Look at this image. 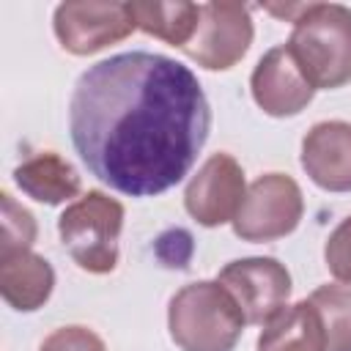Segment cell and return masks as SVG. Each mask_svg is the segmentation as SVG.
Returning <instances> with one entry per match:
<instances>
[{
  "label": "cell",
  "mask_w": 351,
  "mask_h": 351,
  "mask_svg": "<svg viewBox=\"0 0 351 351\" xmlns=\"http://www.w3.org/2000/svg\"><path fill=\"white\" fill-rule=\"evenodd\" d=\"M208 129V99L192 69L156 52L134 49L88 66L69 99L74 151L101 184L129 197L176 186Z\"/></svg>",
  "instance_id": "6da1fadb"
},
{
  "label": "cell",
  "mask_w": 351,
  "mask_h": 351,
  "mask_svg": "<svg viewBox=\"0 0 351 351\" xmlns=\"http://www.w3.org/2000/svg\"><path fill=\"white\" fill-rule=\"evenodd\" d=\"M285 47L315 90L343 88L351 82V8L304 3Z\"/></svg>",
  "instance_id": "7a4b0ae2"
},
{
  "label": "cell",
  "mask_w": 351,
  "mask_h": 351,
  "mask_svg": "<svg viewBox=\"0 0 351 351\" xmlns=\"http://www.w3.org/2000/svg\"><path fill=\"white\" fill-rule=\"evenodd\" d=\"M247 318L217 280H197L173 293L167 329L181 351H233Z\"/></svg>",
  "instance_id": "3957f363"
},
{
  "label": "cell",
  "mask_w": 351,
  "mask_h": 351,
  "mask_svg": "<svg viewBox=\"0 0 351 351\" xmlns=\"http://www.w3.org/2000/svg\"><path fill=\"white\" fill-rule=\"evenodd\" d=\"M121 230L123 206L99 189L85 192L58 217V233L66 252L90 274H107L115 269Z\"/></svg>",
  "instance_id": "277c9868"
},
{
  "label": "cell",
  "mask_w": 351,
  "mask_h": 351,
  "mask_svg": "<svg viewBox=\"0 0 351 351\" xmlns=\"http://www.w3.org/2000/svg\"><path fill=\"white\" fill-rule=\"evenodd\" d=\"M304 214L299 184L285 173H266L255 178L233 217V233L241 241H274L296 230Z\"/></svg>",
  "instance_id": "5b68a950"
},
{
  "label": "cell",
  "mask_w": 351,
  "mask_h": 351,
  "mask_svg": "<svg viewBox=\"0 0 351 351\" xmlns=\"http://www.w3.org/2000/svg\"><path fill=\"white\" fill-rule=\"evenodd\" d=\"M52 27L71 55H93L137 30L129 3L118 0H66L55 8Z\"/></svg>",
  "instance_id": "8992f818"
},
{
  "label": "cell",
  "mask_w": 351,
  "mask_h": 351,
  "mask_svg": "<svg viewBox=\"0 0 351 351\" xmlns=\"http://www.w3.org/2000/svg\"><path fill=\"white\" fill-rule=\"evenodd\" d=\"M252 44L250 8L241 3H203L200 22L192 41L184 47L186 58L208 71L236 66Z\"/></svg>",
  "instance_id": "52a82bcc"
},
{
  "label": "cell",
  "mask_w": 351,
  "mask_h": 351,
  "mask_svg": "<svg viewBox=\"0 0 351 351\" xmlns=\"http://www.w3.org/2000/svg\"><path fill=\"white\" fill-rule=\"evenodd\" d=\"M217 282L239 302L247 324H269L291 296V274L277 258H239L219 269Z\"/></svg>",
  "instance_id": "ba28073f"
},
{
  "label": "cell",
  "mask_w": 351,
  "mask_h": 351,
  "mask_svg": "<svg viewBox=\"0 0 351 351\" xmlns=\"http://www.w3.org/2000/svg\"><path fill=\"white\" fill-rule=\"evenodd\" d=\"M247 195L244 170L230 154H211L192 176L184 192L189 217L203 228H219L233 222Z\"/></svg>",
  "instance_id": "9c48e42d"
},
{
  "label": "cell",
  "mask_w": 351,
  "mask_h": 351,
  "mask_svg": "<svg viewBox=\"0 0 351 351\" xmlns=\"http://www.w3.org/2000/svg\"><path fill=\"white\" fill-rule=\"evenodd\" d=\"M250 90L255 104L271 118L299 115L315 96V88L304 80L285 44L271 47L258 60L250 77Z\"/></svg>",
  "instance_id": "30bf717a"
},
{
  "label": "cell",
  "mask_w": 351,
  "mask_h": 351,
  "mask_svg": "<svg viewBox=\"0 0 351 351\" xmlns=\"http://www.w3.org/2000/svg\"><path fill=\"white\" fill-rule=\"evenodd\" d=\"M302 167L326 192H351V123L321 121L302 140Z\"/></svg>",
  "instance_id": "8fae6325"
},
{
  "label": "cell",
  "mask_w": 351,
  "mask_h": 351,
  "mask_svg": "<svg viewBox=\"0 0 351 351\" xmlns=\"http://www.w3.org/2000/svg\"><path fill=\"white\" fill-rule=\"evenodd\" d=\"M55 271L47 258L30 250L0 252V293L8 307L33 313L52 296Z\"/></svg>",
  "instance_id": "7c38bea8"
},
{
  "label": "cell",
  "mask_w": 351,
  "mask_h": 351,
  "mask_svg": "<svg viewBox=\"0 0 351 351\" xmlns=\"http://www.w3.org/2000/svg\"><path fill=\"white\" fill-rule=\"evenodd\" d=\"M258 351H326V332L310 299L285 304L258 337Z\"/></svg>",
  "instance_id": "4fadbf2b"
},
{
  "label": "cell",
  "mask_w": 351,
  "mask_h": 351,
  "mask_svg": "<svg viewBox=\"0 0 351 351\" xmlns=\"http://www.w3.org/2000/svg\"><path fill=\"white\" fill-rule=\"evenodd\" d=\"M14 181L27 197L47 203V206H58L80 195L77 170L71 167V162H66L55 151H41L25 159L14 170Z\"/></svg>",
  "instance_id": "5bb4252c"
},
{
  "label": "cell",
  "mask_w": 351,
  "mask_h": 351,
  "mask_svg": "<svg viewBox=\"0 0 351 351\" xmlns=\"http://www.w3.org/2000/svg\"><path fill=\"white\" fill-rule=\"evenodd\" d=\"M129 11L134 16V25L154 36L162 38L170 47H186L197 30L200 22V5L195 3H159V0H132Z\"/></svg>",
  "instance_id": "9a60e30c"
},
{
  "label": "cell",
  "mask_w": 351,
  "mask_h": 351,
  "mask_svg": "<svg viewBox=\"0 0 351 351\" xmlns=\"http://www.w3.org/2000/svg\"><path fill=\"white\" fill-rule=\"evenodd\" d=\"M326 332V351H351V288L321 285L310 293Z\"/></svg>",
  "instance_id": "2e32d148"
},
{
  "label": "cell",
  "mask_w": 351,
  "mask_h": 351,
  "mask_svg": "<svg viewBox=\"0 0 351 351\" xmlns=\"http://www.w3.org/2000/svg\"><path fill=\"white\" fill-rule=\"evenodd\" d=\"M3 200V244L0 252L11 250H30L36 241V219L27 208H22L8 192L0 195Z\"/></svg>",
  "instance_id": "e0dca14e"
},
{
  "label": "cell",
  "mask_w": 351,
  "mask_h": 351,
  "mask_svg": "<svg viewBox=\"0 0 351 351\" xmlns=\"http://www.w3.org/2000/svg\"><path fill=\"white\" fill-rule=\"evenodd\" d=\"M324 261L335 280L351 285V217H346L329 233L326 247H324Z\"/></svg>",
  "instance_id": "ac0fdd59"
},
{
  "label": "cell",
  "mask_w": 351,
  "mask_h": 351,
  "mask_svg": "<svg viewBox=\"0 0 351 351\" xmlns=\"http://www.w3.org/2000/svg\"><path fill=\"white\" fill-rule=\"evenodd\" d=\"M38 351H107L104 340L88 326H60L44 337Z\"/></svg>",
  "instance_id": "d6986e66"
}]
</instances>
